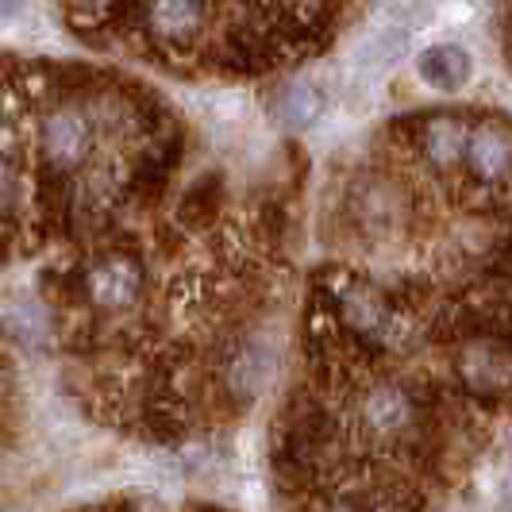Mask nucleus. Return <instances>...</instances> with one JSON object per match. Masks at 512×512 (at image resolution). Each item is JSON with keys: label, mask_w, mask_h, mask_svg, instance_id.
Returning a JSON list of instances; mask_svg holds the SVG:
<instances>
[{"label": "nucleus", "mask_w": 512, "mask_h": 512, "mask_svg": "<svg viewBox=\"0 0 512 512\" xmlns=\"http://www.w3.org/2000/svg\"><path fill=\"white\" fill-rule=\"evenodd\" d=\"M355 428L370 447H405L424 428V405L409 385L374 382L355 397Z\"/></svg>", "instance_id": "obj_1"}, {"label": "nucleus", "mask_w": 512, "mask_h": 512, "mask_svg": "<svg viewBox=\"0 0 512 512\" xmlns=\"http://www.w3.org/2000/svg\"><path fill=\"white\" fill-rule=\"evenodd\" d=\"M135 20L151 51L193 54L212 35V4L208 0H139Z\"/></svg>", "instance_id": "obj_2"}, {"label": "nucleus", "mask_w": 512, "mask_h": 512, "mask_svg": "<svg viewBox=\"0 0 512 512\" xmlns=\"http://www.w3.org/2000/svg\"><path fill=\"white\" fill-rule=\"evenodd\" d=\"M39 158L47 174H74L89 162V154L97 147V120L81 108V104H54L39 116L35 128Z\"/></svg>", "instance_id": "obj_3"}, {"label": "nucleus", "mask_w": 512, "mask_h": 512, "mask_svg": "<svg viewBox=\"0 0 512 512\" xmlns=\"http://www.w3.org/2000/svg\"><path fill=\"white\" fill-rule=\"evenodd\" d=\"M147 293V270L128 251L93 258L81 274V297L97 312H131Z\"/></svg>", "instance_id": "obj_4"}, {"label": "nucleus", "mask_w": 512, "mask_h": 512, "mask_svg": "<svg viewBox=\"0 0 512 512\" xmlns=\"http://www.w3.org/2000/svg\"><path fill=\"white\" fill-rule=\"evenodd\" d=\"M455 370H459V382L466 393L486 397V401L509 397L512 393V343L501 339V335H470V339H462Z\"/></svg>", "instance_id": "obj_5"}, {"label": "nucleus", "mask_w": 512, "mask_h": 512, "mask_svg": "<svg viewBox=\"0 0 512 512\" xmlns=\"http://www.w3.org/2000/svg\"><path fill=\"white\" fill-rule=\"evenodd\" d=\"M466 170L482 185L512 178V124L509 120H478L470 124Z\"/></svg>", "instance_id": "obj_6"}, {"label": "nucleus", "mask_w": 512, "mask_h": 512, "mask_svg": "<svg viewBox=\"0 0 512 512\" xmlns=\"http://www.w3.org/2000/svg\"><path fill=\"white\" fill-rule=\"evenodd\" d=\"M416 131V147L428 158V166L447 174L455 170L459 162H466V143H470V124L462 116L451 112H436V116H424L412 124Z\"/></svg>", "instance_id": "obj_7"}, {"label": "nucleus", "mask_w": 512, "mask_h": 512, "mask_svg": "<svg viewBox=\"0 0 512 512\" xmlns=\"http://www.w3.org/2000/svg\"><path fill=\"white\" fill-rule=\"evenodd\" d=\"M416 70L439 93H459L474 74V58H470V51H462L459 43H439L416 58Z\"/></svg>", "instance_id": "obj_8"}, {"label": "nucleus", "mask_w": 512, "mask_h": 512, "mask_svg": "<svg viewBox=\"0 0 512 512\" xmlns=\"http://www.w3.org/2000/svg\"><path fill=\"white\" fill-rule=\"evenodd\" d=\"M320 112H324V93L312 81H289L274 97V120H278V128L293 131V135L312 128L320 120Z\"/></svg>", "instance_id": "obj_9"}, {"label": "nucleus", "mask_w": 512, "mask_h": 512, "mask_svg": "<svg viewBox=\"0 0 512 512\" xmlns=\"http://www.w3.org/2000/svg\"><path fill=\"white\" fill-rule=\"evenodd\" d=\"M24 12V0H0V20H16Z\"/></svg>", "instance_id": "obj_10"}]
</instances>
